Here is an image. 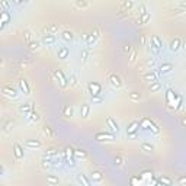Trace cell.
<instances>
[{
    "mask_svg": "<svg viewBox=\"0 0 186 186\" xmlns=\"http://www.w3.org/2000/svg\"><path fill=\"white\" fill-rule=\"evenodd\" d=\"M13 154H15V158H18V160L24 158L25 151H24V147H22L19 143H15L13 144Z\"/></svg>",
    "mask_w": 186,
    "mask_h": 186,
    "instance_id": "11",
    "label": "cell"
},
{
    "mask_svg": "<svg viewBox=\"0 0 186 186\" xmlns=\"http://www.w3.org/2000/svg\"><path fill=\"white\" fill-rule=\"evenodd\" d=\"M54 76L57 77V80L60 81L61 87H67V86H68V79L64 76V73H63L61 70H55V71H54Z\"/></svg>",
    "mask_w": 186,
    "mask_h": 186,
    "instance_id": "9",
    "label": "cell"
},
{
    "mask_svg": "<svg viewBox=\"0 0 186 186\" xmlns=\"http://www.w3.org/2000/svg\"><path fill=\"white\" fill-rule=\"evenodd\" d=\"M32 109H33V106L31 102H25V103H20V105L18 106V110H19L20 114H29Z\"/></svg>",
    "mask_w": 186,
    "mask_h": 186,
    "instance_id": "15",
    "label": "cell"
},
{
    "mask_svg": "<svg viewBox=\"0 0 186 186\" xmlns=\"http://www.w3.org/2000/svg\"><path fill=\"white\" fill-rule=\"evenodd\" d=\"M141 150L145 153H153L154 151V145L150 143H141Z\"/></svg>",
    "mask_w": 186,
    "mask_h": 186,
    "instance_id": "35",
    "label": "cell"
},
{
    "mask_svg": "<svg viewBox=\"0 0 186 186\" xmlns=\"http://www.w3.org/2000/svg\"><path fill=\"white\" fill-rule=\"evenodd\" d=\"M177 183H179V185H186V176H179L177 177Z\"/></svg>",
    "mask_w": 186,
    "mask_h": 186,
    "instance_id": "46",
    "label": "cell"
},
{
    "mask_svg": "<svg viewBox=\"0 0 186 186\" xmlns=\"http://www.w3.org/2000/svg\"><path fill=\"white\" fill-rule=\"evenodd\" d=\"M148 89H150L151 93H156V92H158L160 89H162V83H160L158 80L154 81V83H150V87H148Z\"/></svg>",
    "mask_w": 186,
    "mask_h": 186,
    "instance_id": "34",
    "label": "cell"
},
{
    "mask_svg": "<svg viewBox=\"0 0 186 186\" xmlns=\"http://www.w3.org/2000/svg\"><path fill=\"white\" fill-rule=\"evenodd\" d=\"M58 177L54 176V175H50V176H47V183H50V185H58Z\"/></svg>",
    "mask_w": 186,
    "mask_h": 186,
    "instance_id": "37",
    "label": "cell"
},
{
    "mask_svg": "<svg viewBox=\"0 0 186 186\" xmlns=\"http://www.w3.org/2000/svg\"><path fill=\"white\" fill-rule=\"evenodd\" d=\"M121 2H127V0H121Z\"/></svg>",
    "mask_w": 186,
    "mask_h": 186,
    "instance_id": "57",
    "label": "cell"
},
{
    "mask_svg": "<svg viewBox=\"0 0 186 186\" xmlns=\"http://www.w3.org/2000/svg\"><path fill=\"white\" fill-rule=\"evenodd\" d=\"M9 20H10V15L9 12H2V19H0V24H2V31L6 28V25L9 24Z\"/></svg>",
    "mask_w": 186,
    "mask_h": 186,
    "instance_id": "23",
    "label": "cell"
},
{
    "mask_svg": "<svg viewBox=\"0 0 186 186\" xmlns=\"http://www.w3.org/2000/svg\"><path fill=\"white\" fill-rule=\"evenodd\" d=\"M170 51L172 53H176V51H179L182 48V41H180V38H175V39H172V42H170Z\"/></svg>",
    "mask_w": 186,
    "mask_h": 186,
    "instance_id": "17",
    "label": "cell"
},
{
    "mask_svg": "<svg viewBox=\"0 0 186 186\" xmlns=\"http://www.w3.org/2000/svg\"><path fill=\"white\" fill-rule=\"evenodd\" d=\"M42 132L47 138H55V131H54L50 125H44L42 127Z\"/></svg>",
    "mask_w": 186,
    "mask_h": 186,
    "instance_id": "19",
    "label": "cell"
},
{
    "mask_svg": "<svg viewBox=\"0 0 186 186\" xmlns=\"http://www.w3.org/2000/svg\"><path fill=\"white\" fill-rule=\"evenodd\" d=\"M87 89H89V93H90L92 96H96V95H100V93H102V84L96 83V81H92V83H89Z\"/></svg>",
    "mask_w": 186,
    "mask_h": 186,
    "instance_id": "6",
    "label": "cell"
},
{
    "mask_svg": "<svg viewBox=\"0 0 186 186\" xmlns=\"http://www.w3.org/2000/svg\"><path fill=\"white\" fill-rule=\"evenodd\" d=\"M90 175H92V182H95V183L103 180V173L100 172V170H93Z\"/></svg>",
    "mask_w": 186,
    "mask_h": 186,
    "instance_id": "24",
    "label": "cell"
},
{
    "mask_svg": "<svg viewBox=\"0 0 186 186\" xmlns=\"http://www.w3.org/2000/svg\"><path fill=\"white\" fill-rule=\"evenodd\" d=\"M87 57H89V48H86V50H83V51H81V61L86 63Z\"/></svg>",
    "mask_w": 186,
    "mask_h": 186,
    "instance_id": "42",
    "label": "cell"
},
{
    "mask_svg": "<svg viewBox=\"0 0 186 186\" xmlns=\"http://www.w3.org/2000/svg\"><path fill=\"white\" fill-rule=\"evenodd\" d=\"M106 124H108V127H109V129L112 132H118V131H119V127H118L116 121H115L112 116H108V118H106Z\"/></svg>",
    "mask_w": 186,
    "mask_h": 186,
    "instance_id": "16",
    "label": "cell"
},
{
    "mask_svg": "<svg viewBox=\"0 0 186 186\" xmlns=\"http://www.w3.org/2000/svg\"><path fill=\"white\" fill-rule=\"evenodd\" d=\"M182 125H183V127H186V118H183V119H182Z\"/></svg>",
    "mask_w": 186,
    "mask_h": 186,
    "instance_id": "55",
    "label": "cell"
},
{
    "mask_svg": "<svg viewBox=\"0 0 186 186\" xmlns=\"http://www.w3.org/2000/svg\"><path fill=\"white\" fill-rule=\"evenodd\" d=\"M55 156H58V150L57 148H54V147L48 148L47 151H45V154H44V157L45 158H51V157H55Z\"/></svg>",
    "mask_w": 186,
    "mask_h": 186,
    "instance_id": "31",
    "label": "cell"
},
{
    "mask_svg": "<svg viewBox=\"0 0 186 186\" xmlns=\"http://www.w3.org/2000/svg\"><path fill=\"white\" fill-rule=\"evenodd\" d=\"M73 114H74V109H73V106H70V105L64 106L63 110H61V115L63 116H66V118H71Z\"/></svg>",
    "mask_w": 186,
    "mask_h": 186,
    "instance_id": "26",
    "label": "cell"
},
{
    "mask_svg": "<svg viewBox=\"0 0 186 186\" xmlns=\"http://www.w3.org/2000/svg\"><path fill=\"white\" fill-rule=\"evenodd\" d=\"M28 119L31 121V122H38V121L41 119V115H39L37 110L32 109V110H31V112L28 114Z\"/></svg>",
    "mask_w": 186,
    "mask_h": 186,
    "instance_id": "27",
    "label": "cell"
},
{
    "mask_svg": "<svg viewBox=\"0 0 186 186\" xmlns=\"http://www.w3.org/2000/svg\"><path fill=\"white\" fill-rule=\"evenodd\" d=\"M147 64H148V66H153V64H154V60H148Z\"/></svg>",
    "mask_w": 186,
    "mask_h": 186,
    "instance_id": "53",
    "label": "cell"
},
{
    "mask_svg": "<svg viewBox=\"0 0 186 186\" xmlns=\"http://www.w3.org/2000/svg\"><path fill=\"white\" fill-rule=\"evenodd\" d=\"M135 58H137V51H135V50H134L132 53H131V55H129V63H131V64H132V63L135 61Z\"/></svg>",
    "mask_w": 186,
    "mask_h": 186,
    "instance_id": "44",
    "label": "cell"
},
{
    "mask_svg": "<svg viewBox=\"0 0 186 186\" xmlns=\"http://www.w3.org/2000/svg\"><path fill=\"white\" fill-rule=\"evenodd\" d=\"M131 183H134V185H135V183H141V180L137 179V177H132V179H131Z\"/></svg>",
    "mask_w": 186,
    "mask_h": 186,
    "instance_id": "52",
    "label": "cell"
},
{
    "mask_svg": "<svg viewBox=\"0 0 186 186\" xmlns=\"http://www.w3.org/2000/svg\"><path fill=\"white\" fill-rule=\"evenodd\" d=\"M140 128L144 129V131H151V132L154 134H158V127L156 124H154L151 119H148V118H144L141 122H140Z\"/></svg>",
    "mask_w": 186,
    "mask_h": 186,
    "instance_id": "2",
    "label": "cell"
},
{
    "mask_svg": "<svg viewBox=\"0 0 186 186\" xmlns=\"http://www.w3.org/2000/svg\"><path fill=\"white\" fill-rule=\"evenodd\" d=\"M55 41H57V37L54 33H45V35H42V39H41V42L45 44V45L55 44Z\"/></svg>",
    "mask_w": 186,
    "mask_h": 186,
    "instance_id": "12",
    "label": "cell"
},
{
    "mask_svg": "<svg viewBox=\"0 0 186 186\" xmlns=\"http://www.w3.org/2000/svg\"><path fill=\"white\" fill-rule=\"evenodd\" d=\"M28 47L31 51H37V50H39V42L38 41H31V42L28 44Z\"/></svg>",
    "mask_w": 186,
    "mask_h": 186,
    "instance_id": "38",
    "label": "cell"
},
{
    "mask_svg": "<svg viewBox=\"0 0 186 186\" xmlns=\"http://www.w3.org/2000/svg\"><path fill=\"white\" fill-rule=\"evenodd\" d=\"M13 3H22V2H25V0H12Z\"/></svg>",
    "mask_w": 186,
    "mask_h": 186,
    "instance_id": "54",
    "label": "cell"
},
{
    "mask_svg": "<svg viewBox=\"0 0 186 186\" xmlns=\"http://www.w3.org/2000/svg\"><path fill=\"white\" fill-rule=\"evenodd\" d=\"M24 39L28 41V42H31V32H29V31H25L24 32Z\"/></svg>",
    "mask_w": 186,
    "mask_h": 186,
    "instance_id": "45",
    "label": "cell"
},
{
    "mask_svg": "<svg viewBox=\"0 0 186 186\" xmlns=\"http://www.w3.org/2000/svg\"><path fill=\"white\" fill-rule=\"evenodd\" d=\"M74 157L76 158H86L87 157V151L86 150H83V148H77V150H74Z\"/></svg>",
    "mask_w": 186,
    "mask_h": 186,
    "instance_id": "32",
    "label": "cell"
},
{
    "mask_svg": "<svg viewBox=\"0 0 186 186\" xmlns=\"http://www.w3.org/2000/svg\"><path fill=\"white\" fill-rule=\"evenodd\" d=\"M64 162H66V164L70 169H73V167H76V157H74V150H73L71 147H66V150H64Z\"/></svg>",
    "mask_w": 186,
    "mask_h": 186,
    "instance_id": "1",
    "label": "cell"
},
{
    "mask_svg": "<svg viewBox=\"0 0 186 186\" xmlns=\"http://www.w3.org/2000/svg\"><path fill=\"white\" fill-rule=\"evenodd\" d=\"M132 6H134V0H128V2H125V9H127V10H129Z\"/></svg>",
    "mask_w": 186,
    "mask_h": 186,
    "instance_id": "47",
    "label": "cell"
},
{
    "mask_svg": "<svg viewBox=\"0 0 186 186\" xmlns=\"http://www.w3.org/2000/svg\"><path fill=\"white\" fill-rule=\"evenodd\" d=\"M25 2H29V0H25Z\"/></svg>",
    "mask_w": 186,
    "mask_h": 186,
    "instance_id": "58",
    "label": "cell"
},
{
    "mask_svg": "<svg viewBox=\"0 0 186 186\" xmlns=\"http://www.w3.org/2000/svg\"><path fill=\"white\" fill-rule=\"evenodd\" d=\"M24 145L25 147H28V148H41L42 147V143L41 141H38V140H26L24 143Z\"/></svg>",
    "mask_w": 186,
    "mask_h": 186,
    "instance_id": "14",
    "label": "cell"
},
{
    "mask_svg": "<svg viewBox=\"0 0 186 186\" xmlns=\"http://www.w3.org/2000/svg\"><path fill=\"white\" fill-rule=\"evenodd\" d=\"M157 183L167 185V186H172V185H173V180L170 179V177H167V176H160V177L157 179Z\"/></svg>",
    "mask_w": 186,
    "mask_h": 186,
    "instance_id": "33",
    "label": "cell"
},
{
    "mask_svg": "<svg viewBox=\"0 0 186 186\" xmlns=\"http://www.w3.org/2000/svg\"><path fill=\"white\" fill-rule=\"evenodd\" d=\"M89 112H90V105H89V103H83V105H81V108H80L81 118H87Z\"/></svg>",
    "mask_w": 186,
    "mask_h": 186,
    "instance_id": "29",
    "label": "cell"
},
{
    "mask_svg": "<svg viewBox=\"0 0 186 186\" xmlns=\"http://www.w3.org/2000/svg\"><path fill=\"white\" fill-rule=\"evenodd\" d=\"M19 90L22 92L24 95H29V93H31V87H29L26 79H20L19 80Z\"/></svg>",
    "mask_w": 186,
    "mask_h": 186,
    "instance_id": "13",
    "label": "cell"
},
{
    "mask_svg": "<svg viewBox=\"0 0 186 186\" xmlns=\"http://www.w3.org/2000/svg\"><path fill=\"white\" fill-rule=\"evenodd\" d=\"M61 39L64 42H70L73 41V32L71 31H63L61 32Z\"/></svg>",
    "mask_w": 186,
    "mask_h": 186,
    "instance_id": "30",
    "label": "cell"
},
{
    "mask_svg": "<svg viewBox=\"0 0 186 186\" xmlns=\"http://www.w3.org/2000/svg\"><path fill=\"white\" fill-rule=\"evenodd\" d=\"M150 45H151V50H153L154 53L158 54L160 53V50H162V47H163V42L157 35H153V37L150 38Z\"/></svg>",
    "mask_w": 186,
    "mask_h": 186,
    "instance_id": "4",
    "label": "cell"
},
{
    "mask_svg": "<svg viewBox=\"0 0 186 186\" xmlns=\"http://www.w3.org/2000/svg\"><path fill=\"white\" fill-rule=\"evenodd\" d=\"M114 138H115L114 134H110V132H97L95 135L96 141H112Z\"/></svg>",
    "mask_w": 186,
    "mask_h": 186,
    "instance_id": "10",
    "label": "cell"
},
{
    "mask_svg": "<svg viewBox=\"0 0 186 186\" xmlns=\"http://www.w3.org/2000/svg\"><path fill=\"white\" fill-rule=\"evenodd\" d=\"M129 97L132 100H140L141 99V93H140V92H131V93H129Z\"/></svg>",
    "mask_w": 186,
    "mask_h": 186,
    "instance_id": "41",
    "label": "cell"
},
{
    "mask_svg": "<svg viewBox=\"0 0 186 186\" xmlns=\"http://www.w3.org/2000/svg\"><path fill=\"white\" fill-rule=\"evenodd\" d=\"M179 9H182L183 12H186V2H180V3H179Z\"/></svg>",
    "mask_w": 186,
    "mask_h": 186,
    "instance_id": "50",
    "label": "cell"
},
{
    "mask_svg": "<svg viewBox=\"0 0 186 186\" xmlns=\"http://www.w3.org/2000/svg\"><path fill=\"white\" fill-rule=\"evenodd\" d=\"M60 31V26L57 24H51V25H47L45 28H44V32L45 33H57Z\"/></svg>",
    "mask_w": 186,
    "mask_h": 186,
    "instance_id": "25",
    "label": "cell"
},
{
    "mask_svg": "<svg viewBox=\"0 0 186 186\" xmlns=\"http://www.w3.org/2000/svg\"><path fill=\"white\" fill-rule=\"evenodd\" d=\"M182 48H183V50H185V51H186V41H185V42H183V44H182Z\"/></svg>",
    "mask_w": 186,
    "mask_h": 186,
    "instance_id": "56",
    "label": "cell"
},
{
    "mask_svg": "<svg viewBox=\"0 0 186 186\" xmlns=\"http://www.w3.org/2000/svg\"><path fill=\"white\" fill-rule=\"evenodd\" d=\"M2 92H3V95L7 96V97H10V99H15V97H18V95H19L15 87L7 86V84H5V86L2 87Z\"/></svg>",
    "mask_w": 186,
    "mask_h": 186,
    "instance_id": "5",
    "label": "cell"
},
{
    "mask_svg": "<svg viewBox=\"0 0 186 186\" xmlns=\"http://www.w3.org/2000/svg\"><path fill=\"white\" fill-rule=\"evenodd\" d=\"M68 54H70L68 47H60L57 51V57L60 58V60H66V58L68 57Z\"/></svg>",
    "mask_w": 186,
    "mask_h": 186,
    "instance_id": "18",
    "label": "cell"
},
{
    "mask_svg": "<svg viewBox=\"0 0 186 186\" xmlns=\"http://www.w3.org/2000/svg\"><path fill=\"white\" fill-rule=\"evenodd\" d=\"M9 7H10V5H9V0H2V12H9Z\"/></svg>",
    "mask_w": 186,
    "mask_h": 186,
    "instance_id": "40",
    "label": "cell"
},
{
    "mask_svg": "<svg viewBox=\"0 0 186 186\" xmlns=\"http://www.w3.org/2000/svg\"><path fill=\"white\" fill-rule=\"evenodd\" d=\"M173 70V64L172 63H163L162 66H160V74H167V73H170Z\"/></svg>",
    "mask_w": 186,
    "mask_h": 186,
    "instance_id": "21",
    "label": "cell"
},
{
    "mask_svg": "<svg viewBox=\"0 0 186 186\" xmlns=\"http://www.w3.org/2000/svg\"><path fill=\"white\" fill-rule=\"evenodd\" d=\"M108 81H109L110 84L114 87H116V89H119V87H122V79H121L118 74H110L109 77H108Z\"/></svg>",
    "mask_w": 186,
    "mask_h": 186,
    "instance_id": "7",
    "label": "cell"
},
{
    "mask_svg": "<svg viewBox=\"0 0 186 186\" xmlns=\"http://www.w3.org/2000/svg\"><path fill=\"white\" fill-rule=\"evenodd\" d=\"M114 164L116 167H121L122 164H124V158H122V156H116V157L114 158Z\"/></svg>",
    "mask_w": 186,
    "mask_h": 186,
    "instance_id": "39",
    "label": "cell"
},
{
    "mask_svg": "<svg viewBox=\"0 0 186 186\" xmlns=\"http://www.w3.org/2000/svg\"><path fill=\"white\" fill-rule=\"evenodd\" d=\"M143 79L144 81H148V83H154V81H157V74L153 71H148V73H144L143 74Z\"/></svg>",
    "mask_w": 186,
    "mask_h": 186,
    "instance_id": "20",
    "label": "cell"
},
{
    "mask_svg": "<svg viewBox=\"0 0 186 186\" xmlns=\"http://www.w3.org/2000/svg\"><path fill=\"white\" fill-rule=\"evenodd\" d=\"M150 19H151V13H150V12H144L143 15H140L138 24L140 25H144V24H147Z\"/></svg>",
    "mask_w": 186,
    "mask_h": 186,
    "instance_id": "28",
    "label": "cell"
},
{
    "mask_svg": "<svg viewBox=\"0 0 186 186\" xmlns=\"http://www.w3.org/2000/svg\"><path fill=\"white\" fill-rule=\"evenodd\" d=\"M76 179H77V182H79V183H81V185H84V186H90V183H92L90 179H89L86 175H81V173H79V175H77Z\"/></svg>",
    "mask_w": 186,
    "mask_h": 186,
    "instance_id": "22",
    "label": "cell"
},
{
    "mask_svg": "<svg viewBox=\"0 0 186 186\" xmlns=\"http://www.w3.org/2000/svg\"><path fill=\"white\" fill-rule=\"evenodd\" d=\"M70 84H71V86H76V84H77V77L76 76L70 77Z\"/></svg>",
    "mask_w": 186,
    "mask_h": 186,
    "instance_id": "48",
    "label": "cell"
},
{
    "mask_svg": "<svg viewBox=\"0 0 186 186\" xmlns=\"http://www.w3.org/2000/svg\"><path fill=\"white\" fill-rule=\"evenodd\" d=\"M92 102H93V103H102V102H103V97H102L100 95L92 96Z\"/></svg>",
    "mask_w": 186,
    "mask_h": 186,
    "instance_id": "43",
    "label": "cell"
},
{
    "mask_svg": "<svg viewBox=\"0 0 186 186\" xmlns=\"http://www.w3.org/2000/svg\"><path fill=\"white\" fill-rule=\"evenodd\" d=\"M138 12H140V15H143L144 12H147V9H145V6H144V5L140 6V7H138Z\"/></svg>",
    "mask_w": 186,
    "mask_h": 186,
    "instance_id": "51",
    "label": "cell"
},
{
    "mask_svg": "<svg viewBox=\"0 0 186 186\" xmlns=\"http://www.w3.org/2000/svg\"><path fill=\"white\" fill-rule=\"evenodd\" d=\"M140 129V122L138 121H131L127 127V135L131 137V138H135L137 137V132H138Z\"/></svg>",
    "mask_w": 186,
    "mask_h": 186,
    "instance_id": "3",
    "label": "cell"
},
{
    "mask_svg": "<svg viewBox=\"0 0 186 186\" xmlns=\"http://www.w3.org/2000/svg\"><path fill=\"white\" fill-rule=\"evenodd\" d=\"M129 51H131V44H127V45H124V53L128 54Z\"/></svg>",
    "mask_w": 186,
    "mask_h": 186,
    "instance_id": "49",
    "label": "cell"
},
{
    "mask_svg": "<svg viewBox=\"0 0 186 186\" xmlns=\"http://www.w3.org/2000/svg\"><path fill=\"white\" fill-rule=\"evenodd\" d=\"M99 37H100V35H99V31H97V29H93V31H92V32L87 35L86 44L89 45V47H92V45H93V44H95L96 41L99 39Z\"/></svg>",
    "mask_w": 186,
    "mask_h": 186,
    "instance_id": "8",
    "label": "cell"
},
{
    "mask_svg": "<svg viewBox=\"0 0 186 186\" xmlns=\"http://www.w3.org/2000/svg\"><path fill=\"white\" fill-rule=\"evenodd\" d=\"M74 5L77 9H87L89 7V3L86 0H74Z\"/></svg>",
    "mask_w": 186,
    "mask_h": 186,
    "instance_id": "36",
    "label": "cell"
}]
</instances>
